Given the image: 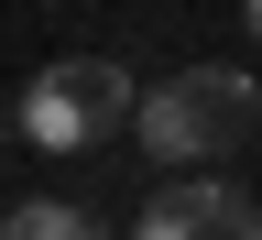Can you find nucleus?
<instances>
[{"label": "nucleus", "mask_w": 262, "mask_h": 240, "mask_svg": "<svg viewBox=\"0 0 262 240\" xmlns=\"http://www.w3.org/2000/svg\"><path fill=\"white\" fill-rule=\"evenodd\" d=\"M251 120H262V88L241 66H186V77H164V88L131 98V142L153 164H219Z\"/></svg>", "instance_id": "obj_1"}, {"label": "nucleus", "mask_w": 262, "mask_h": 240, "mask_svg": "<svg viewBox=\"0 0 262 240\" xmlns=\"http://www.w3.org/2000/svg\"><path fill=\"white\" fill-rule=\"evenodd\" d=\"M131 98H142V88H131L120 77V66H98V55H66V66H44V77H33L22 88V142L33 153H98V142H120V131H131Z\"/></svg>", "instance_id": "obj_2"}, {"label": "nucleus", "mask_w": 262, "mask_h": 240, "mask_svg": "<svg viewBox=\"0 0 262 240\" xmlns=\"http://www.w3.org/2000/svg\"><path fill=\"white\" fill-rule=\"evenodd\" d=\"M131 240H262V208L241 186H219V175H175V186L142 197Z\"/></svg>", "instance_id": "obj_3"}, {"label": "nucleus", "mask_w": 262, "mask_h": 240, "mask_svg": "<svg viewBox=\"0 0 262 240\" xmlns=\"http://www.w3.org/2000/svg\"><path fill=\"white\" fill-rule=\"evenodd\" d=\"M0 240H110L88 208H66V197H22L11 219H0Z\"/></svg>", "instance_id": "obj_4"}, {"label": "nucleus", "mask_w": 262, "mask_h": 240, "mask_svg": "<svg viewBox=\"0 0 262 240\" xmlns=\"http://www.w3.org/2000/svg\"><path fill=\"white\" fill-rule=\"evenodd\" d=\"M241 22H251V44H262V0H241Z\"/></svg>", "instance_id": "obj_5"}]
</instances>
